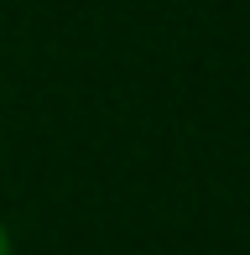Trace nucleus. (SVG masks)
<instances>
[{
    "label": "nucleus",
    "mask_w": 250,
    "mask_h": 255,
    "mask_svg": "<svg viewBox=\"0 0 250 255\" xmlns=\"http://www.w3.org/2000/svg\"><path fill=\"white\" fill-rule=\"evenodd\" d=\"M0 255H16V235H10L5 219H0Z\"/></svg>",
    "instance_id": "1"
}]
</instances>
